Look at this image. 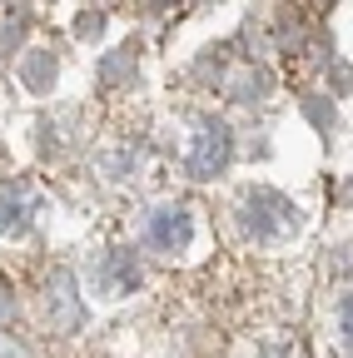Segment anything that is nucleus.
<instances>
[{
  "instance_id": "nucleus-1",
  "label": "nucleus",
  "mask_w": 353,
  "mask_h": 358,
  "mask_svg": "<svg viewBox=\"0 0 353 358\" xmlns=\"http://www.w3.org/2000/svg\"><path fill=\"white\" fill-rule=\"evenodd\" d=\"M239 224H244L249 239L274 244V239H284V234L298 229V209H294L284 194H274V189H254V194H244V204H239Z\"/></svg>"
},
{
  "instance_id": "nucleus-2",
  "label": "nucleus",
  "mask_w": 353,
  "mask_h": 358,
  "mask_svg": "<svg viewBox=\"0 0 353 358\" xmlns=\"http://www.w3.org/2000/svg\"><path fill=\"white\" fill-rule=\"evenodd\" d=\"M229 155H234L229 124H224V120H199L194 140H189V150H185V169H189L194 179H214L219 169L229 164Z\"/></svg>"
},
{
  "instance_id": "nucleus-3",
  "label": "nucleus",
  "mask_w": 353,
  "mask_h": 358,
  "mask_svg": "<svg viewBox=\"0 0 353 358\" xmlns=\"http://www.w3.org/2000/svg\"><path fill=\"white\" fill-rule=\"evenodd\" d=\"M189 239H194V219H189L185 204H159V209H150V219H145V244H150V249H159V254H185Z\"/></svg>"
},
{
  "instance_id": "nucleus-4",
  "label": "nucleus",
  "mask_w": 353,
  "mask_h": 358,
  "mask_svg": "<svg viewBox=\"0 0 353 358\" xmlns=\"http://www.w3.org/2000/svg\"><path fill=\"white\" fill-rule=\"evenodd\" d=\"M35 214V189L25 179H10V185H0V234H20Z\"/></svg>"
},
{
  "instance_id": "nucleus-5",
  "label": "nucleus",
  "mask_w": 353,
  "mask_h": 358,
  "mask_svg": "<svg viewBox=\"0 0 353 358\" xmlns=\"http://www.w3.org/2000/svg\"><path fill=\"white\" fill-rule=\"evenodd\" d=\"M100 294H110V299H120V294H135L140 289V264H135V254L129 249H115V254H105V264H100Z\"/></svg>"
},
{
  "instance_id": "nucleus-6",
  "label": "nucleus",
  "mask_w": 353,
  "mask_h": 358,
  "mask_svg": "<svg viewBox=\"0 0 353 358\" xmlns=\"http://www.w3.org/2000/svg\"><path fill=\"white\" fill-rule=\"evenodd\" d=\"M45 303H50V319H55V329H75V324H80V299H75V284H70V274H65V268L50 279Z\"/></svg>"
},
{
  "instance_id": "nucleus-7",
  "label": "nucleus",
  "mask_w": 353,
  "mask_h": 358,
  "mask_svg": "<svg viewBox=\"0 0 353 358\" xmlns=\"http://www.w3.org/2000/svg\"><path fill=\"white\" fill-rule=\"evenodd\" d=\"M343 334H348V343H353V299L343 303Z\"/></svg>"
}]
</instances>
